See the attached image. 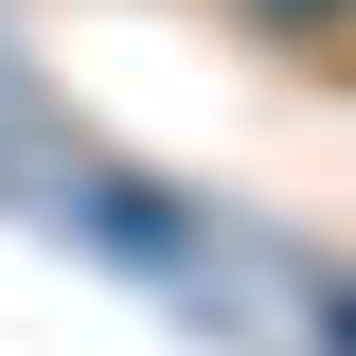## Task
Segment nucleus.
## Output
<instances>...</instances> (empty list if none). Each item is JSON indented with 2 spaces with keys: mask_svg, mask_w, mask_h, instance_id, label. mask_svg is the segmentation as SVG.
<instances>
[{
  "mask_svg": "<svg viewBox=\"0 0 356 356\" xmlns=\"http://www.w3.org/2000/svg\"><path fill=\"white\" fill-rule=\"evenodd\" d=\"M267 18H285V36H356V0H267Z\"/></svg>",
  "mask_w": 356,
  "mask_h": 356,
  "instance_id": "1",
  "label": "nucleus"
}]
</instances>
